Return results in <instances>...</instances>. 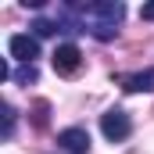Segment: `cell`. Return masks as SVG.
<instances>
[{"label":"cell","mask_w":154,"mask_h":154,"mask_svg":"<svg viewBox=\"0 0 154 154\" xmlns=\"http://www.w3.org/2000/svg\"><path fill=\"white\" fill-rule=\"evenodd\" d=\"M122 90L129 93H154V68H143V72H133V75H122Z\"/></svg>","instance_id":"8992f818"},{"label":"cell","mask_w":154,"mask_h":154,"mask_svg":"<svg viewBox=\"0 0 154 154\" xmlns=\"http://www.w3.org/2000/svg\"><path fill=\"white\" fill-rule=\"evenodd\" d=\"M100 133H104L111 143H122V140L133 133V122H129V115H125L122 108H111V111L100 115Z\"/></svg>","instance_id":"7a4b0ae2"},{"label":"cell","mask_w":154,"mask_h":154,"mask_svg":"<svg viewBox=\"0 0 154 154\" xmlns=\"http://www.w3.org/2000/svg\"><path fill=\"white\" fill-rule=\"evenodd\" d=\"M140 18H147V22H154V4H143V11H140Z\"/></svg>","instance_id":"8fae6325"},{"label":"cell","mask_w":154,"mask_h":154,"mask_svg":"<svg viewBox=\"0 0 154 154\" xmlns=\"http://www.w3.org/2000/svg\"><path fill=\"white\" fill-rule=\"evenodd\" d=\"M122 18H125V4H118V0L82 4V29L93 32L97 39H115Z\"/></svg>","instance_id":"6da1fadb"},{"label":"cell","mask_w":154,"mask_h":154,"mask_svg":"<svg viewBox=\"0 0 154 154\" xmlns=\"http://www.w3.org/2000/svg\"><path fill=\"white\" fill-rule=\"evenodd\" d=\"M57 143H61V151H68V154H86L90 151V133L79 129V125L61 129V133H57Z\"/></svg>","instance_id":"5b68a950"},{"label":"cell","mask_w":154,"mask_h":154,"mask_svg":"<svg viewBox=\"0 0 154 154\" xmlns=\"http://www.w3.org/2000/svg\"><path fill=\"white\" fill-rule=\"evenodd\" d=\"M18 82H22V86H29V82H36V68H32V65H22V68H18Z\"/></svg>","instance_id":"30bf717a"},{"label":"cell","mask_w":154,"mask_h":154,"mask_svg":"<svg viewBox=\"0 0 154 154\" xmlns=\"http://www.w3.org/2000/svg\"><path fill=\"white\" fill-rule=\"evenodd\" d=\"M32 32H36V39L50 36V32H57V22H54V18H36V22H32Z\"/></svg>","instance_id":"52a82bcc"},{"label":"cell","mask_w":154,"mask_h":154,"mask_svg":"<svg viewBox=\"0 0 154 154\" xmlns=\"http://www.w3.org/2000/svg\"><path fill=\"white\" fill-rule=\"evenodd\" d=\"M11 133H14V108L4 104V140H11Z\"/></svg>","instance_id":"9c48e42d"},{"label":"cell","mask_w":154,"mask_h":154,"mask_svg":"<svg viewBox=\"0 0 154 154\" xmlns=\"http://www.w3.org/2000/svg\"><path fill=\"white\" fill-rule=\"evenodd\" d=\"M79 65H82V54H79L75 43H61V47L54 50V72H57V75H75Z\"/></svg>","instance_id":"277c9868"},{"label":"cell","mask_w":154,"mask_h":154,"mask_svg":"<svg viewBox=\"0 0 154 154\" xmlns=\"http://www.w3.org/2000/svg\"><path fill=\"white\" fill-rule=\"evenodd\" d=\"M47 115H50V104H47V100H36V108H32V122H36V129L47 125Z\"/></svg>","instance_id":"ba28073f"},{"label":"cell","mask_w":154,"mask_h":154,"mask_svg":"<svg viewBox=\"0 0 154 154\" xmlns=\"http://www.w3.org/2000/svg\"><path fill=\"white\" fill-rule=\"evenodd\" d=\"M7 50H11V57H18L22 65H32L39 57V39L25 36V32H14V36L7 39Z\"/></svg>","instance_id":"3957f363"}]
</instances>
